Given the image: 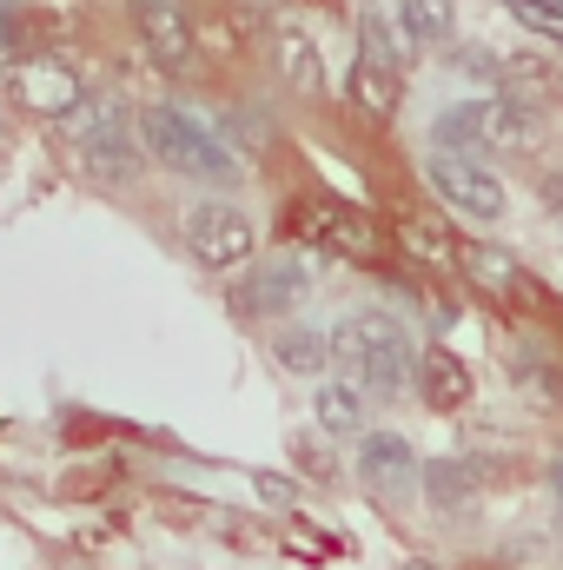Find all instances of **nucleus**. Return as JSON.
<instances>
[{
	"mask_svg": "<svg viewBox=\"0 0 563 570\" xmlns=\"http://www.w3.org/2000/svg\"><path fill=\"white\" fill-rule=\"evenodd\" d=\"M13 94H20L33 114H47V120H73L80 100H87V87H80V73H73L67 60H20V67H13Z\"/></svg>",
	"mask_w": 563,
	"mask_h": 570,
	"instance_id": "obj_7",
	"label": "nucleus"
},
{
	"mask_svg": "<svg viewBox=\"0 0 563 570\" xmlns=\"http://www.w3.org/2000/svg\"><path fill=\"white\" fill-rule=\"evenodd\" d=\"M557 498H563V458H557Z\"/></svg>",
	"mask_w": 563,
	"mask_h": 570,
	"instance_id": "obj_25",
	"label": "nucleus"
},
{
	"mask_svg": "<svg viewBox=\"0 0 563 570\" xmlns=\"http://www.w3.org/2000/svg\"><path fill=\"white\" fill-rule=\"evenodd\" d=\"M451 67H464V80H477V87H504V67H497L484 47H457Z\"/></svg>",
	"mask_w": 563,
	"mask_h": 570,
	"instance_id": "obj_23",
	"label": "nucleus"
},
{
	"mask_svg": "<svg viewBox=\"0 0 563 570\" xmlns=\"http://www.w3.org/2000/svg\"><path fill=\"white\" fill-rule=\"evenodd\" d=\"M279 67L285 80L298 87V94H325V60H318V47H312V33L305 27H279Z\"/></svg>",
	"mask_w": 563,
	"mask_h": 570,
	"instance_id": "obj_16",
	"label": "nucleus"
},
{
	"mask_svg": "<svg viewBox=\"0 0 563 570\" xmlns=\"http://www.w3.org/2000/svg\"><path fill=\"white\" fill-rule=\"evenodd\" d=\"M424 186L437 193V206H451L457 219L471 226H497L504 219V179L484 166V159H464V153H424Z\"/></svg>",
	"mask_w": 563,
	"mask_h": 570,
	"instance_id": "obj_4",
	"label": "nucleus"
},
{
	"mask_svg": "<svg viewBox=\"0 0 563 570\" xmlns=\"http://www.w3.org/2000/svg\"><path fill=\"white\" fill-rule=\"evenodd\" d=\"M332 345H338V365L345 379L365 392V399H398L405 385H418V338L398 312H378V305H358L332 325Z\"/></svg>",
	"mask_w": 563,
	"mask_h": 570,
	"instance_id": "obj_1",
	"label": "nucleus"
},
{
	"mask_svg": "<svg viewBox=\"0 0 563 570\" xmlns=\"http://www.w3.org/2000/svg\"><path fill=\"white\" fill-rule=\"evenodd\" d=\"M140 140L146 153L166 166V173H179V179H199V186H239V153L219 140L199 114H186V107H146L140 114Z\"/></svg>",
	"mask_w": 563,
	"mask_h": 570,
	"instance_id": "obj_2",
	"label": "nucleus"
},
{
	"mask_svg": "<svg viewBox=\"0 0 563 570\" xmlns=\"http://www.w3.org/2000/svg\"><path fill=\"white\" fill-rule=\"evenodd\" d=\"M259 7H273V0H259Z\"/></svg>",
	"mask_w": 563,
	"mask_h": 570,
	"instance_id": "obj_27",
	"label": "nucleus"
},
{
	"mask_svg": "<svg viewBox=\"0 0 563 570\" xmlns=\"http://www.w3.org/2000/svg\"><path fill=\"white\" fill-rule=\"evenodd\" d=\"M365 392L352 385V379H325L318 392H312V419H318V431H332V438H365Z\"/></svg>",
	"mask_w": 563,
	"mask_h": 570,
	"instance_id": "obj_12",
	"label": "nucleus"
},
{
	"mask_svg": "<svg viewBox=\"0 0 563 570\" xmlns=\"http://www.w3.org/2000/svg\"><path fill=\"white\" fill-rule=\"evenodd\" d=\"M266 352H273V365L279 372H292V379H318L332 358H338V345H332V332L325 325H279L273 338H266Z\"/></svg>",
	"mask_w": 563,
	"mask_h": 570,
	"instance_id": "obj_11",
	"label": "nucleus"
},
{
	"mask_svg": "<svg viewBox=\"0 0 563 570\" xmlns=\"http://www.w3.org/2000/svg\"><path fill=\"white\" fill-rule=\"evenodd\" d=\"M352 94H358V107H365L372 120H385V114L398 107V73H385V67H372V60H352Z\"/></svg>",
	"mask_w": 563,
	"mask_h": 570,
	"instance_id": "obj_20",
	"label": "nucleus"
},
{
	"mask_svg": "<svg viewBox=\"0 0 563 570\" xmlns=\"http://www.w3.org/2000/svg\"><path fill=\"white\" fill-rule=\"evenodd\" d=\"M67 134H73V146H80V166L100 173L107 186L140 179L146 140H134V107H127L120 94H87L80 114L67 120Z\"/></svg>",
	"mask_w": 563,
	"mask_h": 570,
	"instance_id": "obj_3",
	"label": "nucleus"
},
{
	"mask_svg": "<svg viewBox=\"0 0 563 570\" xmlns=\"http://www.w3.org/2000/svg\"><path fill=\"white\" fill-rule=\"evenodd\" d=\"M398 53H405V27L392 33V20H385V13H358V60H372V67L398 73Z\"/></svg>",
	"mask_w": 563,
	"mask_h": 570,
	"instance_id": "obj_19",
	"label": "nucleus"
},
{
	"mask_svg": "<svg viewBox=\"0 0 563 570\" xmlns=\"http://www.w3.org/2000/svg\"><path fill=\"white\" fill-rule=\"evenodd\" d=\"M424 498L437 511H471L477 504V471L464 458H437V464H424Z\"/></svg>",
	"mask_w": 563,
	"mask_h": 570,
	"instance_id": "obj_15",
	"label": "nucleus"
},
{
	"mask_svg": "<svg viewBox=\"0 0 563 570\" xmlns=\"http://www.w3.org/2000/svg\"><path fill=\"white\" fill-rule=\"evenodd\" d=\"M504 13H511V20H524L531 33H544V40H557V47H563V7H551V0H504Z\"/></svg>",
	"mask_w": 563,
	"mask_h": 570,
	"instance_id": "obj_22",
	"label": "nucleus"
},
{
	"mask_svg": "<svg viewBox=\"0 0 563 570\" xmlns=\"http://www.w3.org/2000/svg\"><path fill=\"white\" fill-rule=\"evenodd\" d=\"M457 259H464V273L484 285V292H517V285H524V266H517L511 253H497V246H477V239H471Z\"/></svg>",
	"mask_w": 563,
	"mask_h": 570,
	"instance_id": "obj_18",
	"label": "nucleus"
},
{
	"mask_svg": "<svg viewBox=\"0 0 563 570\" xmlns=\"http://www.w3.org/2000/svg\"><path fill=\"white\" fill-rule=\"evenodd\" d=\"M418 399L431 412H457L471 399V372L451 352H418Z\"/></svg>",
	"mask_w": 563,
	"mask_h": 570,
	"instance_id": "obj_13",
	"label": "nucleus"
},
{
	"mask_svg": "<svg viewBox=\"0 0 563 570\" xmlns=\"http://www.w3.org/2000/svg\"><path fill=\"white\" fill-rule=\"evenodd\" d=\"M298 233H312L318 246H332V253H345V259H378L372 219H365V213H345V206H332V199L298 206Z\"/></svg>",
	"mask_w": 563,
	"mask_h": 570,
	"instance_id": "obj_8",
	"label": "nucleus"
},
{
	"mask_svg": "<svg viewBox=\"0 0 563 570\" xmlns=\"http://www.w3.org/2000/svg\"><path fill=\"white\" fill-rule=\"evenodd\" d=\"M0 13H7V0H0Z\"/></svg>",
	"mask_w": 563,
	"mask_h": 570,
	"instance_id": "obj_26",
	"label": "nucleus"
},
{
	"mask_svg": "<svg viewBox=\"0 0 563 570\" xmlns=\"http://www.w3.org/2000/svg\"><path fill=\"white\" fill-rule=\"evenodd\" d=\"M352 471L378 504H412L424 491V458L405 431H365L352 451Z\"/></svg>",
	"mask_w": 563,
	"mask_h": 570,
	"instance_id": "obj_5",
	"label": "nucleus"
},
{
	"mask_svg": "<svg viewBox=\"0 0 563 570\" xmlns=\"http://www.w3.org/2000/svg\"><path fill=\"white\" fill-rule=\"evenodd\" d=\"M484 120H491V146H504V153H524V146H537V114H531L524 100H504V94H491V100H484Z\"/></svg>",
	"mask_w": 563,
	"mask_h": 570,
	"instance_id": "obj_17",
	"label": "nucleus"
},
{
	"mask_svg": "<svg viewBox=\"0 0 563 570\" xmlns=\"http://www.w3.org/2000/svg\"><path fill=\"white\" fill-rule=\"evenodd\" d=\"M7 33H13V27H7V13H0V47H7Z\"/></svg>",
	"mask_w": 563,
	"mask_h": 570,
	"instance_id": "obj_24",
	"label": "nucleus"
},
{
	"mask_svg": "<svg viewBox=\"0 0 563 570\" xmlns=\"http://www.w3.org/2000/svg\"><path fill=\"white\" fill-rule=\"evenodd\" d=\"M398 20H405V40L437 47L451 33V0H398Z\"/></svg>",
	"mask_w": 563,
	"mask_h": 570,
	"instance_id": "obj_21",
	"label": "nucleus"
},
{
	"mask_svg": "<svg viewBox=\"0 0 563 570\" xmlns=\"http://www.w3.org/2000/svg\"><path fill=\"white\" fill-rule=\"evenodd\" d=\"M179 233H186V253H192L199 266H213V273L246 266L253 246H259L246 206H233V199H199V206H186V226H179Z\"/></svg>",
	"mask_w": 563,
	"mask_h": 570,
	"instance_id": "obj_6",
	"label": "nucleus"
},
{
	"mask_svg": "<svg viewBox=\"0 0 563 570\" xmlns=\"http://www.w3.org/2000/svg\"><path fill=\"white\" fill-rule=\"evenodd\" d=\"M551 7H563V0H551Z\"/></svg>",
	"mask_w": 563,
	"mask_h": 570,
	"instance_id": "obj_28",
	"label": "nucleus"
},
{
	"mask_svg": "<svg viewBox=\"0 0 563 570\" xmlns=\"http://www.w3.org/2000/svg\"><path fill=\"white\" fill-rule=\"evenodd\" d=\"M134 20H140L146 47L159 67H186L192 53V27H186V0H134Z\"/></svg>",
	"mask_w": 563,
	"mask_h": 570,
	"instance_id": "obj_9",
	"label": "nucleus"
},
{
	"mask_svg": "<svg viewBox=\"0 0 563 570\" xmlns=\"http://www.w3.org/2000/svg\"><path fill=\"white\" fill-rule=\"evenodd\" d=\"M312 292V279H305V266L292 259V253H279V259H266L253 279L239 285L233 298H239V312H285V305H298Z\"/></svg>",
	"mask_w": 563,
	"mask_h": 570,
	"instance_id": "obj_10",
	"label": "nucleus"
},
{
	"mask_svg": "<svg viewBox=\"0 0 563 570\" xmlns=\"http://www.w3.org/2000/svg\"><path fill=\"white\" fill-rule=\"evenodd\" d=\"M437 153H464V159H484L491 146V120H484V100H464V107H444L437 120Z\"/></svg>",
	"mask_w": 563,
	"mask_h": 570,
	"instance_id": "obj_14",
	"label": "nucleus"
}]
</instances>
